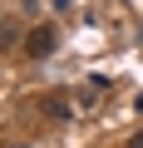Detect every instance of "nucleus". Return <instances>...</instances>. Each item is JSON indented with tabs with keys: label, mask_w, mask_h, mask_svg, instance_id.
<instances>
[{
	"label": "nucleus",
	"mask_w": 143,
	"mask_h": 148,
	"mask_svg": "<svg viewBox=\"0 0 143 148\" xmlns=\"http://www.w3.org/2000/svg\"><path fill=\"white\" fill-rule=\"evenodd\" d=\"M49 49H54V30H49V25H40V30L30 35V54H49Z\"/></svg>",
	"instance_id": "obj_1"
}]
</instances>
